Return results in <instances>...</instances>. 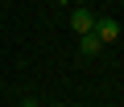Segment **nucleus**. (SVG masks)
Wrapping results in <instances>:
<instances>
[{"mask_svg": "<svg viewBox=\"0 0 124 107\" xmlns=\"http://www.w3.org/2000/svg\"><path fill=\"white\" fill-rule=\"evenodd\" d=\"M70 29L83 37V33H91L95 29V13L87 8V4H75V13H70Z\"/></svg>", "mask_w": 124, "mask_h": 107, "instance_id": "obj_1", "label": "nucleus"}, {"mask_svg": "<svg viewBox=\"0 0 124 107\" xmlns=\"http://www.w3.org/2000/svg\"><path fill=\"white\" fill-rule=\"evenodd\" d=\"M103 45H112L116 37H120V21H112V17H95V29H91Z\"/></svg>", "mask_w": 124, "mask_h": 107, "instance_id": "obj_2", "label": "nucleus"}, {"mask_svg": "<svg viewBox=\"0 0 124 107\" xmlns=\"http://www.w3.org/2000/svg\"><path fill=\"white\" fill-rule=\"evenodd\" d=\"M79 49H83V54H99V49H103V41H99L95 33H83V37H79Z\"/></svg>", "mask_w": 124, "mask_h": 107, "instance_id": "obj_3", "label": "nucleus"}]
</instances>
